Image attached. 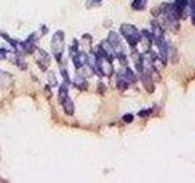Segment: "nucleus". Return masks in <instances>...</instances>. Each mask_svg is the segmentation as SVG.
Returning <instances> with one entry per match:
<instances>
[{
    "instance_id": "obj_6",
    "label": "nucleus",
    "mask_w": 195,
    "mask_h": 183,
    "mask_svg": "<svg viewBox=\"0 0 195 183\" xmlns=\"http://www.w3.org/2000/svg\"><path fill=\"white\" fill-rule=\"evenodd\" d=\"M150 112H151V110H149V111H140L139 115H140V116H146V115H149Z\"/></svg>"
},
{
    "instance_id": "obj_1",
    "label": "nucleus",
    "mask_w": 195,
    "mask_h": 183,
    "mask_svg": "<svg viewBox=\"0 0 195 183\" xmlns=\"http://www.w3.org/2000/svg\"><path fill=\"white\" fill-rule=\"evenodd\" d=\"M121 32L123 37L126 38V41L131 44V45H137L140 42L141 35L137 31V28L132 24H123L121 27Z\"/></svg>"
},
{
    "instance_id": "obj_5",
    "label": "nucleus",
    "mask_w": 195,
    "mask_h": 183,
    "mask_svg": "<svg viewBox=\"0 0 195 183\" xmlns=\"http://www.w3.org/2000/svg\"><path fill=\"white\" fill-rule=\"evenodd\" d=\"M123 120H124L126 122H131V121L133 120V115H131V114L124 115V116H123Z\"/></svg>"
},
{
    "instance_id": "obj_2",
    "label": "nucleus",
    "mask_w": 195,
    "mask_h": 183,
    "mask_svg": "<svg viewBox=\"0 0 195 183\" xmlns=\"http://www.w3.org/2000/svg\"><path fill=\"white\" fill-rule=\"evenodd\" d=\"M155 41H156V44L159 46V51H160V58H161V61L165 63L166 60H167V45H166V42L165 39L161 35H157V37H154Z\"/></svg>"
},
{
    "instance_id": "obj_3",
    "label": "nucleus",
    "mask_w": 195,
    "mask_h": 183,
    "mask_svg": "<svg viewBox=\"0 0 195 183\" xmlns=\"http://www.w3.org/2000/svg\"><path fill=\"white\" fill-rule=\"evenodd\" d=\"M143 80V84H144V87L146 88V90L149 92V93H151V92H154V84H152V78L149 73H144L141 77Z\"/></svg>"
},
{
    "instance_id": "obj_4",
    "label": "nucleus",
    "mask_w": 195,
    "mask_h": 183,
    "mask_svg": "<svg viewBox=\"0 0 195 183\" xmlns=\"http://www.w3.org/2000/svg\"><path fill=\"white\" fill-rule=\"evenodd\" d=\"M132 6L135 10H143L145 7V0H135V1L132 4Z\"/></svg>"
}]
</instances>
